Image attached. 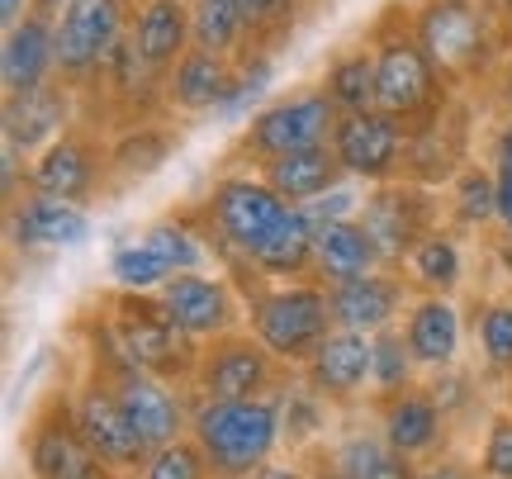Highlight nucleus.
I'll use <instances>...</instances> for the list:
<instances>
[{"instance_id": "nucleus-5", "label": "nucleus", "mask_w": 512, "mask_h": 479, "mask_svg": "<svg viewBox=\"0 0 512 479\" xmlns=\"http://www.w3.org/2000/svg\"><path fill=\"white\" fill-rule=\"evenodd\" d=\"M332 328L328 285L318 280H271L247 295V332L290 370L304 366Z\"/></svg>"}, {"instance_id": "nucleus-47", "label": "nucleus", "mask_w": 512, "mask_h": 479, "mask_svg": "<svg viewBox=\"0 0 512 479\" xmlns=\"http://www.w3.org/2000/svg\"><path fill=\"white\" fill-rule=\"evenodd\" d=\"M67 5H72V0H29V10H34V15H43V19H57Z\"/></svg>"}, {"instance_id": "nucleus-12", "label": "nucleus", "mask_w": 512, "mask_h": 479, "mask_svg": "<svg viewBox=\"0 0 512 479\" xmlns=\"http://www.w3.org/2000/svg\"><path fill=\"white\" fill-rule=\"evenodd\" d=\"M470 162H475V105L465 95H451L437 114H427L422 124L408 129L399 181L446 190Z\"/></svg>"}, {"instance_id": "nucleus-30", "label": "nucleus", "mask_w": 512, "mask_h": 479, "mask_svg": "<svg viewBox=\"0 0 512 479\" xmlns=\"http://www.w3.org/2000/svg\"><path fill=\"white\" fill-rule=\"evenodd\" d=\"M328 451L351 479H418V461H408L403 451H394V446L384 442L375 418L337 432L328 442Z\"/></svg>"}, {"instance_id": "nucleus-14", "label": "nucleus", "mask_w": 512, "mask_h": 479, "mask_svg": "<svg viewBox=\"0 0 512 479\" xmlns=\"http://www.w3.org/2000/svg\"><path fill=\"white\" fill-rule=\"evenodd\" d=\"M72 408H76V427H81V437L91 442V451L100 461L110 465L114 475L124 479H138V470L147 465V442L138 437V427L128 423L124 404L114 399V389L91 375V370H81V380H72Z\"/></svg>"}, {"instance_id": "nucleus-31", "label": "nucleus", "mask_w": 512, "mask_h": 479, "mask_svg": "<svg viewBox=\"0 0 512 479\" xmlns=\"http://www.w3.org/2000/svg\"><path fill=\"white\" fill-rule=\"evenodd\" d=\"M470 323V347H475V366L503 385L512 375V295H475L465 309Z\"/></svg>"}, {"instance_id": "nucleus-16", "label": "nucleus", "mask_w": 512, "mask_h": 479, "mask_svg": "<svg viewBox=\"0 0 512 479\" xmlns=\"http://www.w3.org/2000/svg\"><path fill=\"white\" fill-rule=\"evenodd\" d=\"M299 375L309 380L337 413H361L370 404V380H375V337L366 332L332 328L318 351L299 366Z\"/></svg>"}, {"instance_id": "nucleus-17", "label": "nucleus", "mask_w": 512, "mask_h": 479, "mask_svg": "<svg viewBox=\"0 0 512 479\" xmlns=\"http://www.w3.org/2000/svg\"><path fill=\"white\" fill-rule=\"evenodd\" d=\"M91 209L72 200H53L38 190H19L10 195L5 209V233H10V252L19 257H43V252H67L91 238Z\"/></svg>"}, {"instance_id": "nucleus-26", "label": "nucleus", "mask_w": 512, "mask_h": 479, "mask_svg": "<svg viewBox=\"0 0 512 479\" xmlns=\"http://www.w3.org/2000/svg\"><path fill=\"white\" fill-rule=\"evenodd\" d=\"M465 233H456L451 223H437L427 238L408 252L399 271L408 276L413 295H446L456 299L465 290V271H470V257H465Z\"/></svg>"}, {"instance_id": "nucleus-9", "label": "nucleus", "mask_w": 512, "mask_h": 479, "mask_svg": "<svg viewBox=\"0 0 512 479\" xmlns=\"http://www.w3.org/2000/svg\"><path fill=\"white\" fill-rule=\"evenodd\" d=\"M290 375L294 370L285 361H275L252 332L238 328L200 347L190 394L195 399H266V394H280V385Z\"/></svg>"}, {"instance_id": "nucleus-33", "label": "nucleus", "mask_w": 512, "mask_h": 479, "mask_svg": "<svg viewBox=\"0 0 512 479\" xmlns=\"http://www.w3.org/2000/svg\"><path fill=\"white\" fill-rule=\"evenodd\" d=\"M138 238H143L176 276H181V271H219V266H214V252H209V238H204V228L190 204L171 209L162 219H152Z\"/></svg>"}, {"instance_id": "nucleus-8", "label": "nucleus", "mask_w": 512, "mask_h": 479, "mask_svg": "<svg viewBox=\"0 0 512 479\" xmlns=\"http://www.w3.org/2000/svg\"><path fill=\"white\" fill-rule=\"evenodd\" d=\"M133 0H72L57 24V81L72 86L76 95L95 86L100 72L110 67L114 48L128 38Z\"/></svg>"}, {"instance_id": "nucleus-45", "label": "nucleus", "mask_w": 512, "mask_h": 479, "mask_svg": "<svg viewBox=\"0 0 512 479\" xmlns=\"http://www.w3.org/2000/svg\"><path fill=\"white\" fill-rule=\"evenodd\" d=\"M252 479H304V461H271V465H261Z\"/></svg>"}, {"instance_id": "nucleus-43", "label": "nucleus", "mask_w": 512, "mask_h": 479, "mask_svg": "<svg viewBox=\"0 0 512 479\" xmlns=\"http://www.w3.org/2000/svg\"><path fill=\"white\" fill-rule=\"evenodd\" d=\"M418 479H484V470H479V461H465L456 451H441V456L418 465Z\"/></svg>"}, {"instance_id": "nucleus-36", "label": "nucleus", "mask_w": 512, "mask_h": 479, "mask_svg": "<svg viewBox=\"0 0 512 479\" xmlns=\"http://www.w3.org/2000/svg\"><path fill=\"white\" fill-rule=\"evenodd\" d=\"M242 38H247L242 0H190V48L238 62Z\"/></svg>"}, {"instance_id": "nucleus-28", "label": "nucleus", "mask_w": 512, "mask_h": 479, "mask_svg": "<svg viewBox=\"0 0 512 479\" xmlns=\"http://www.w3.org/2000/svg\"><path fill=\"white\" fill-rule=\"evenodd\" d=\"M380 247L370 242L361 219H337L313 228V280L318 285H337V280H356L366 271H380Z\"/></svg>"}, {"instance_id": "nucleus-27", "label": "nucleus", "mask_w": 512, "mask_h": 479, "mask_svg": "<svg viewBox=\"0 0 512 479\" xmlns=\"http://www.w3.org/2000/svg\"><path fill=\"white\" fill-rule=\"evenodd\" d=\"M256 171L266 176V185H271L275 195H285V200L299 204V209L313 204V200H323V195H332L337 185H347V171H342V162H337L332 143L285 152V157L256 166Z\"/></svg>"}, {"instance_id": "nucleus-37", "label": "nucleus", "mask_w": 512, "mask_h": 479, "mask_svg": "<svg viewBox=\"0 0 512 479\" xmlns=\"http://www.w3.org/2000/svg\"><path fill=\"white\" fill-rule=\"evenodd\" d=\"M176 276L143 238H128L110 252V285L114 290H133V295H157L166 280Z\"/></svg>"}, {"instance_id": "nucleus-23", "label": "nucleus", "mask_w": 512, "mask_h": 479, "mask_svg": "<svg viewBox=\"0 0 512 479\" xmlns=\"http://www.w3.org/2000/svg\"><path fill=\"white\" fill-rule=\"evenodd\" d=\"M181 148V129H171L166 119H143V124H124L110 133V166H105V200H119L133 185L152 181L171 152Z\"/></svg>"}, {"instance_id": "nucleus-13", "label": "nucleus", "mask_w": 512, "mask_h": 479, "mask_svg": "<svg viewBox=\"0 0 512 479\" xmlns=\"http://www.w3.org/2000/svg\"><path fill=\"white\" fill-rule=\"evenodd\" d=\"M157 299L166 304V314L176 318V328L200 347L223 337V332L247 328V299L223 271H181L157 290Z\"/></svg>"}, {"instance_id": "nucleus-3", "label": "nucleus", "mask_w": 512, "mask_h": 479, "mask_svg": "<svg viewBox=\"0 0 512 479\" xmlns=\"http://www.w3.org/2000/svg\"><path fill=\"white\" fill-rule=\"evenodd\" d=\"M190 437L204 451L214 479H252L285 446L280 399L275 394L266 399H195Z\"/></svg>"}, {"instance_id": "nucleus-19", "label": "nucleus", "mask_w": 512, "mask_h": 479, "mask_svg": "<svg viewBox=\"0 0 512 479\" xmlns=\"http://www.w3.org/2000/svg\"><path fill=\"white\" fill-rule=\"evenodd\" d=\"M81 119V100L72 86L48 81L29 95H5V152L29 166L38 152H48Z\"/></svg>"}, {"instance_id": "nucleus-10", "label": "nucleus", "mask_w": 512, "mask_h": 479, "mask_svg": "<svg viewBox=\"0 0 512 479\" xmlns=\"http://www.w3.org/2000/svg\"><path fill=\"white\" fill-rule=\"evenodd\" d=\"M105 166H110V138L76 119L53 148L38 152L34 162L24 166L19 190H38V195L72 200V204H86V209H91L95 200H105Z\"/></svg>"}, {"instance_id": "nucleus-6", "label": "nucleus", "mask_w": 512, "mask_h": 479, "mask_svg": "<svg viewBox=\"0 0 512 479\" xmlns=\"http://www.w3.org/2000/svg\"><path fill=\"white\" fill-rule=\"evenodd\" d=\"M342 114L332 110V100L318 86H304V91H290L261 105V110L233 133V143L223 152L219 166H266L285 152L299 148H318V143H332V129H337Z\"/></svg>"}, {"instance_id": "nucleus-44", "label": "nucleus", "mask_w": 512, "mask_h": 479, "mask_svg": "<svg viewBox=\"0 0 512 479\" xmlns=\"http://www.w3.org/2000/svg\"><path fill=\"white\" fill-rule=\"evenodd\" d=\"M304 461V479H351L342 465L332 461L328 446H318V451H309V456H299Z\"/></svg>"}, {"instance_id": "nucleus-38", "label": "nucleus", "mask_w": 512, "mask_h": 479, "mask_svg": "<svg viewBox=\"0 0 512 479\" xmlns=\"http://www.w3.org/2000/svg\"><path fill=\"white\" fill-rule=\"evenodd\" d=\"M418 385V361H413V351L403 342V328L375 332V380H370V399L375 394H399V389Z\"/></svg>"}, {"instance_id": "nucleus-20", "label": "nucleus", "mask_w": 512, "mask_h": 479, "mask_svg": "<svg viewBox=\"0 0 512 479\" xmlns=\"http://www.w3.org/2000/svg\"><path fill=\"white\" fill-rule=\"evenodd\" d=\"M162 91H166V110L176 114V119L233 114L238 91H242V62L190 48V53L171 67V76H166Z\"/></svg>"}, {"instance_id": "nucleus-32", "label": "nucleus", "mask_w": 512, "mask_h": 479, "mask_svg": "<svg viewBox=\"0 0 512 479\" xmlns=\"http://www.w3.org/2000/svg\"><path fill=\"white\" fill-rule=\"evenodd\" d=\"M441 204H446V223L465 233V238H479V233H498V181L489 162H470L456 181L441 190Z\"/></svg>"}, {"instance_id": "nucleus-42", "label": "nucleus", "mask_w": 512, "mask_h": 479, "mask_svg": "<svg viewBox=\"0 0 512 479\" xmlns=\"http://www.w3.org/2000/svg\"><path fill=\"white\" fill-rule=\"evenodd\" d=\"M494 181H498V233H512V124L494 138Z\"/></svg>"}, {"instance_id": "nucleus-2", "label": "nucleus", "mask_w": 512, "mask_h": 479, "mask_svg": "<svg viewBox=\"0 0 512 479\" xmlns=\"http://www.w3.org/2000/svg\"><path fill=\"white\" fill-rule=\"evenodd\" d=\"M100 328L110 337V347L119 351V361L133 370H147L157 380L190 389L195 361H200V342H190L176 318L166 314V304L157 295H133V290H105L95 299Z\"/></svg>"}, {"instance_id": "nucleus-41", "label": "nucleus", "mask_w": 512, "mask_h": 479, "mask_svg": "<svg viewBox=\"0 0 512 479\" xmlns=\"http://www.w3.org/2000/svg\"><path fill=\"white\" fill-rule=\"evenodd\" d=\"M479 470H484V479H512V408H498L484 427Z\"/></svg>"}, {"instance_id": "nucleus-1", "label": "nucleus", "mask_w": 512, "mask_h": 479, "mask_svg": "<svg viewBox=\"0 0 512 479\" xmlns=\"http://www.w3.org/2000/svg\"><path fill=\"white\" fill-rule=\"evenodd\" d=\"M366 43L375 53V105L384 114L403 119V129L422 124L427 114H437L451 100V86L437 76V67L427 62L418 34H413V10L408 0L384 5L380 19L366 29Z\"/></svg>"}, {"instance_id": "nucleus-25", "label": "nucleus", "mask_w": 512, "mask_h": 479, "mask_svg": "<svg viewBox=\"0 0 512 479\" xmlns=\"http://www.w3.org/2000/svg\"><path fill=\"white\" fill-rule=\"evenodd\" d=\"M128 43L166 81L171 67L190 53V0H133Z\"/></svg>"}, {"instance_id": "nucleus-15", "label": "nucleus", "mask_w": 512, "mask_h": 479, "mask_svg": "<svg viewBox=\"0 0 512 479\" xmlns=\"http://www.w3.org/2000/svg\"><path fill=\"white\" fill-rule=\"evenodd\" d=\"M403 148H408V129L403 119L384 110H361L342 114L332 129V152L347 171V181L356 185H389L403 176Z\"/></svg>"}, {"instance_id": "nucleus-40", "label": "nucleus", "mask_w": 512, "mask_h": 479, "mask_svg": "<svg viewBox=\"0 0 512 479\" xmlns=\"http://www.w3.org/2000/svg\"><path fill=\"white\" fill-rule=\"evenodd\" d=\"M138 479H214V475H209V461L195 446V437H181V442L157 446L147 456V465L138 470Z\"/></svg>"}, {"instance_id": "nucleus-7", "label": "nucleus", "mask_w": 512, "mask_h": 479, "mask_svg": "<svg viewBox=\"0 0 512 479\" xmlns=\"http://www.w3.org/2000/svg\"><path fill=\"white\" fill-rule=\"evenodd\" d=\"M24 470L29 479H124L81 437L72 385H53L34 399L29 418H24Z\"/></svg>"}, {"instance_id": "nucleus-29", "label": "nucleus", "mask_w": 512, "mask_h": 479, "mask_svg": "<svg viewBox=\"0 0 512 479\" xmlns=\"http://www.w3.org/2000/svg\"><path fill=\"white\" fill-rule=\"evenodd\" d=\"M275 399H280V437H285V451H290L294 461L309 456V451H318V446H328L332 423H337V408H332L299 370L280 385Z\"/></svg>"}, {"instance_id": "nucleus-18", "label": "nucleus", "mask_w": 512, "mask_h": 479, "mask_svg": "<svg viewBox=\"0 0 512 479\" xmlns=\"http://www.w3.org/2000/svg\"><path fill=\"white\" fill-rule=\"evenodd\" d=\"M366 413L375 418V427L384 432V442L403 451L408 461H432L446 451V437H451V418L441 413V404L432 399L427 380L399 389V394H375L366 404Z\"/></svg>"}, {"instance_id": "nucleus-35", "label": "nucleus", "mask_w": 512, "mask_h": 479, "mask_svg": "<svg viewBox=\"0 0 512 479\" xmlns=\"http://www.w3.org/2000/svg\"><path fill=\"white\" fill-rule=\"evenodd\" d=\"M318 91L332 100L337 114H361V110H380L375 105V53L370 43H356V48H342L323 67V81Z\"/></svg>"}, {"instance_id": "nucleus-34", "label": "nucleus", "mask_w": 512, "mask_h": 479, "mask_svg": "<svg viewBox=\"0 0 512 479\" xmlns=\"http://www.w3.org/2000/svg\"><path fill=\"white\" fill-rule=\"evenodd\" d=\"M313 0H242V19H247V38H242L238 62H275L280 48L294 38L299 19Z\"/></svg>"}, {"instance_id": "nucleus-22", "label": "nucleus", "mask_w": 512, "mask_h": 479, "mask_svg": "<svg viewBox=\"0 0 512 479\" xmlns=\"http://www.w3.org/2000/svg\"><path fill=\"white\" fill-rule=\"evenodd\" d=\"M403 342L413 351L422 375H437L465 361V342H470V323L465 309L446 295H413V304L403 309Z\"/></svg>"}, {"instance_id": "nucleus-4", "label": "nucleus", "mask_w": 512, "mask_h": 479, "mask_svg": "<svg viewBox=\"0 0 512 479\" xmlns=\"http://www.w3.org/2000/svg\"><path fill=\"white\" fill-rule=\"evenodd\" d=\"M413 34L427 62L456 95L489 81L498 67V19L484 0H418Z\"/></svg>"}, {"instance_id": "nucleus-48", "label": "nucleus", "mask_w": 512, "mask_h": 479, "mask_svg": "<svg viewBox=\"0 0 512 479\" xmlns=\"http://www.w3.org/2000/svg\"><path fill=\"white\" fill-rule=\"evenodd\" d=\"M503 408H512V375L503 380Z\"/></svg>"}, {"instance_id": "nucleus-49", "label": "nucleus", "mask_w": 512, "mask_h": 479, "mask_svg": "<svg viewBox=\"0 0 512 479\" xmlns=\"http://www.w3.org/2000/svg\"><path fill=\"white\" fill-rule=\"evenodd\" d=\"M508 110H512V67H508Z\"/></svg>"}, {"instance_id": "nucleus-24", "label": "nucleus", "mask_w": 512, "mask_h": 479, "mask_svg": "<svg viewBox=\"0 0 512 479\" xmlns=\"http://www.w3.org/2000/svg\"><path fill=\"white\" fill-rule=\"evenodd\" d=\"M48 81H57V24L29 10L5 29L0 86H5V95H29Z\"/></svg>"}, {"instance_id": "nucleus-39", "label": "nucleus", "mask_w": 512, "mask_h": 479, "mask_svg": "<svg viewBox=\"0 0 512 479\" xmlns=\"http://www.w3.org/2000/svg\"><path fill=\"white\" fill-rule=\"evenodd\" d=\"M484 385H489V375L475 366H451V370H437V375H427V389H432V399L441 404V413L451 418V427L465 418V413H475L479 399H484Z\"/></svg>"}, {"instance_id": "nucleus-11", "label": "nucleus", "mask_w": 512, "mask_h": 479, "mask_svg": "<svg viewBox=\"0 0 512 479\" xmlns=\"http://www.w3.org/2000/svg\"><path fill=\"white\" fill-rule=\"evenodd\" d=\"M356 219L366 223V233L380 247L384 266L399 271L408 261V252L437 223H446V204H441V190H427V185H413V181H389V185H370Z\"/></svg>"}, {"instance_id": "nucleus-21", "label": "nucleus", "mask_w": 512, "mask_h": 479, "mask_svg": "<svg viewBox=\"0 0 512 479\" xmlns=\"http://www.w3.org/2000/svg\"><path fill=\"white\" fill-rule=\"evenodd\" d=\"M328 304H332V323L347 332H375L403 323V309L413 304V285L403 271L394 266H380V271H366L356 280H337L328 285Z\"/></svg>"}, {"instance_id": "nucleus-46", "label": "nucleus", "mask_w": 512, "mask_h": 479, "mask_svg": "<svg viewBox=\"0 0 512 479\" xmlns=\"http://www.w3.org/2000/svg\"><path fill=\"white\" fill-rule=\"evenodd\" d=\"M29 15V0H0V19H5V29L15 24V19Z\"/></svg>"}]
</instances>
